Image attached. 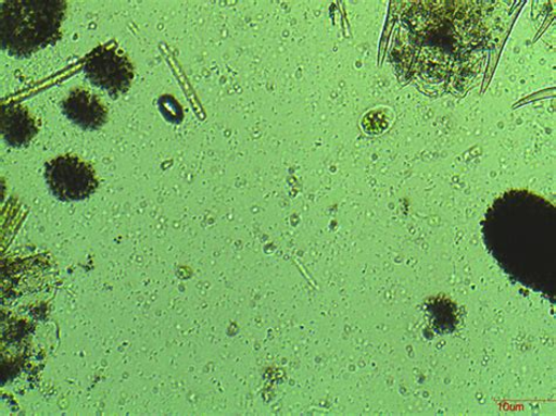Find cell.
<instances>
[{"instance_id":"6da1fadb","label":"cell","mask_w":556,"mask_h":416,"mask_svg":"<svg viewBox=\"0 0 556 416\" xmlns=\"http://www.w3.org/2000/svg\"><path fill=\"white\" fill-rule=\"evenodd\" d=\"M67 3L63 0H10L2 3V49L13 58H30L62 38Z\"/></svg>"},{"instance_id":"7a4b0ae2","label":"cell","mask_w":556,"mask_h":416,"mask_svg":"<svg viewBox=\"0 0 556 416\" xmlns=\"http://www.w3.org/2000/svg\"><path fill=\"white\" fill-rule=\"evenodd\" d=\"M46 180L51 194L63 202L89 199L99 187L91 163L71 154L58 156L47 163Z\"/></svg>"},{"instance_id":"3957f363","label":"cell","mask_w":556,"mask_h":416,"mask_svg":"<svg viewBox=\"0 0 556 416\" xmlns=\"http://www.w3.org/2000/svg\"><path fill=\"white\" fill-rule=\"evenodd\" d=\"M84 73L87 80L115 100L128 91L135 78V66L125 53L99 47L86 56Z\"/></svg>"},{"instance_id":"277c9868","label":"cell","mask_w":556,"mask_h":416,"mask_svg":"<svg viewBox=\"0 0 556 416\" xmlns=\"http://www.w3.org/2000/svg\"><path fill=\"white\" fill-rule=\"evenodd\" d=\"M64 115L84 130H98L109 121V110L89 89L77 87L61 102Z\"/></svg>"},{"instance_id":"5b68a950","label":"cell","mask_w":556,"mask_h":416,"mask_svg":"<svg viewBox=\"0 0 556 416\" xmlns=\"http://www.w3.org/2000/svg\"><path fill=\"white\" fill-rule=\"evenodd\" d=\"M39 129L36 118L21 105L2 109V134L4 141L13 148H24L37 136Z\"/></svg>"}]
</instances>
